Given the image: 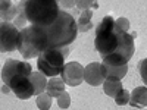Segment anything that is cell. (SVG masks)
<instances>
[{"label": "cell", "instance_id": "cell-25", "mask_svg": "<svg viewBox=\"0 0 147 110\" xmlns=\"http://www.w3.org/2000/svg\"><path fill=\"white\" fill-rule=\"evenodd\" d=\"M57 5L62 6V9H72L75 6V0H57Z\"/></svg>", "mask_w": 147, "mask_h": 110}, {"label": "cell", "instance_id": "cell-5", "mask_svg": "<svg viewBox=\"0 0 147 110\" xmlns=\"http://www.w3.org/2000/svg\"><path fill=\"white\" fill-rule=\"evenodd\" d=\"M118 32V44L115 47V50L103 56V63L112 65V66H119V65H127L129 62V59L134 56L136 47H134V37L129 32Z\"/></svg>", "mask_w": 147, "mask_h": 110}, {"label": "cell", "instance_id": "cell-17", "mask_svg": "<svg viewBox=\"0 0 147 110\" xmlns=\"http://www.w3.org/2000/svg\"><path fill=\"white\" fill-rule=\"evenodd\" d=\"M91 18H93V10H91V9L81 10V13H80V19H78V22H77L78 31H81V32H87V31L93 30Z\"/></svg>", "mask_w": 147, "mask_h": 110}, {"label": "cell", "instance_id": "cell-24", "mask_svg": "<svg viewBox=\"0 0 147 110\" xmlns=\"http://www.w3.org/2000/svg\"><path fill=\"white\" fill-rule=\"evenodd\" d=\"M93 5V0H75V6L80 10H85V9H90Z\"/></svg>", "mask_w": 147, "mask_h": 110}, {"label": "cell", "instance_id": "cell-15", "mask_svg": "<svg viewBox=\"0 0 147 110\" xmlns=\"http://www.w3.org/2000/svg\"><path fill=\"white\" fill-rule=\"evenodd\" d=\"M16 6L12 5L10 0H0V19L6 21V22H12L16 16Z\"/></svg>", "mask_w": 147, "mask_h": 110}, {"label": "cell", "instance_id": "cell-26", "mask_svg": "<svg viewBox=\"0 0 147 110\" xmlns=\"http://www.w3.org/2000/svg\"><path fill=\"white\" fill-rule=\"evenodd\" d=\"M146 65H147V59H143L141 62L138 63V69H140L141 78H143V81H144V82L147 81V76H146Z\"/></svg>", "mask_w": 147, "mask_h": 110}, {"label": "cell", "instance_id": "cell-27", "mask_svg": "<svg viewBox=\"0 0 147 110\" xmlns=\"http://www.w3.org/2000/svg\"><path fill=\"white\" fill-rule=\"evenodd\" d=\"M12 90H10V87H9V85H3V87H2V93H5V94H7V93H10Z\"/></svg>", "mask_w": 147, "mask_h": 110}, {"label": "cell", "instance_id": "cell-4", "mask_svg": "<svg viewBox=\"0 0 147 110\" xmlns=\"http://www.w3.org/2000/svg\"><path fill=\"white\" fill-rule=\"evenodd\" d=\"M94 44L102 57L110 54L115 50L118 44V32L115 30V19L112 16H105L96 27Z\"/></svg>", "mask_w": 147, "mask_h": 110}, {"label": "cell", "instance_id": "cell-9", "mask_svg": "<svg viewBox=\"0 0 147 110\" xmlns=\"http://www.w3.org/2000/svg\"><path fill=\"white\" fill-rule=\"evenodd\" d=\"M16 50L21 53V56L28 60V59H34V57H38L40 52L34 47L30 35H28V30L27 27H24L21 31H19V35H18V43H16Z\"/></svg>", "mask_w": 147, "mask_h": 110}, {"label": "cell", "instance_id": "cell-16", "mask_svg": "<svg viewBox=\"0 0 147 110\" xmlns=\"http://www.w3.org/2000/svg\"><path fill=\"white\" fill-rule=\"evenodd\" d=\"M30 79L32 82V87H34V94L38 95L43 91H46V85H47V78L43 72H31Z\"/></svg>", "mask_w": 147, "mask_h": 110}, {"label": "cell", "instance_id": "cell-7", "mask_svg": "<svg viewBox=\"0 0 147 110\" xmlns=\"http://www.w3.org/2000/svg\"><path fill=\"white\" fill-rule=\"evenodd\" d=\"M19 30L12 22H0V53H7L16 50Z\"/></svg>", "mask_w": 147, "mask_h": 110}, {"label": "cell", "instance_id": "cell-12", "mask_svg": "<svg viewBox=\"0 0 147 110\" xmlns=\"http://www.w3.org/2000/svg\"><path fill=\"white\" fill-rule=\"evenodd\" d=\"M100 69L105 79H122L127 72H128V63L127 65H119V66H112V65H106V63H100Z\"/></svg>", "mask_w": 147, "mask_h": 110}, {"label": "cell", "instance_id": "cell-13", "mask_svg": "<svg viewBox=\"0 0 147 110\" xmlns=\"http://www.w3.org/2000/svg\"><path fill=\"white\" fill-rule=\"evenodd\" d=\"M132 107L137 109H144L147 104V88L144 87H137L131 94H129V101H128Z\"/></svg>", "mask_w": 147, "mask_h": 110}, {"label": "cell", "instance_id": "cell-19", "mask_svg": "<svg viewBox=\"0 0 147 110\" xmlns=\"http://www.w3.org/2000/svg\"><path fill=\"white\" fill-rule=\"evenodd\" d=\"M25 3H27V0H19V3H18V6H16V9H18V12H16V16H15V19H13V25L18 28V27H21V28H24V25L27 23V15H25Z\"/></svg>", "mask_w": 147, "mask_h": 110}, {"label": "cell", "instance_id": "cell-14", "mask_svg": "<svg viewBox=\"0 0 147 110\" xmlns=\"http://www.w3.org/2000/svg\"><path fill=\"white\" fill-rule=\"evenodd\" d=\"M65 87H66V84L63 82L62 78H59V75L50 76V79L47 81V85H46V93L49 95H52V99H53V97H57L62 91H65Z\"/></svg>", "mask_w": 147, "mask_h": 110}, {"label": "cell", "instance_id": "cell-10", "mask_svg": "<svg viewBox=\"0 0 147 110\" xmlns=\"http://www.w3.org/2000/svg\"><path fill=\"white\" fill-rule=\"evenodd\" d=\"M84 81L88 85H91V87H99V85L103 84L105 76L102 73L99 62H93L84 68Z\"/></svg>", "mask_w": 147, "mask_h": 110}, {"label": "cell", "instance_id": "cell-18", "mask_svg": "<svg viewBox=\"0 0 147 110\" xmlns=\"http://www.w3.org/2000/svg\"><path fill=\"white\" fill-rule=\"evenodd\" d=\"M102 85H103L105 94H106V95H110V97H115V95L122 90L121 79H105Z\"/></svg>", "mask_w": 147, "mask_h": 110}, {"label": "cell", "instance_id": "cell-23", "mask_svg": "<svg viewBox=\"0 0 147 110\" xmlns=\"http://www.w3.org/2000/svg\"><path fill=\"white\" fill-rule=\"evenodd\" d=\"M57 106H59V109H68L69 106H71V95L66 93V91H62L57 97Z\"/></svg>", "mask_w": 147, "mask_h": 110}, {"label": "cell", "instance_id": "cell-1", "mask_svg": "<svg viewBox=\"0 0 147 110\" xmlns=\"http://www.w3.org/2000/svg\"><path fill=\"white\" fill-rule=\"evenodd\" d=\"M27 30L34 47L40 53L47 48H60L71 46L78 34L77 21L66 10H59L57 18L50 25H30L27 27Z\"/></svg>", "mask_w": 147, "mask_h": 110}, {"label": "cell", "instance_id": "cell-8", "mask_svg": "<svg viewBox=\"0 0 147 110\" xmlns=\"http://www.w3.org/2000/svg\"><path fill=\"white\" fill-rule=\"evenodd\" d=\"M60 78L69 87H78L84 81V68L78 62H69L63 65L62 72H60Z\"/></svg>", "mask_w": 147, "mask_h": 110}, {"label": "cell", "instance_id": "cell-3", "mask_svg": "<svg viewBox=\"0 0 147 110\" xmlns=\"http://www.w3.org/2000/svg\"><path fill=\"white\" fill-rule=\"evenodd\" d=\"M71 52L69 46L60 47V48H47L38 54L37 60V68L43 72L46 76H57L62 72L65 65V59Z\"/></svg>", "mask_w": 147, "mask_h": 110}, {"label": "cell", "instance_id": "cell-22", "mask_svg": "<svg viewBox=\"0 0 147 110\" xmlns=\"http://www.w3.org/2000/svg\"><path fill=\"white\" fill-rule=\"evenodd\" d=\"M131 23L127 18H118L115 19V30L116 31H122V32H129Z\"/></svg>", "mask_w": 147, "mask_h": 110}, {"label": "cell", "instance_id": "cell-20", "mask_svg": "<svg viewBox=\"0 0 147 110\" xmlns=\"http://www.w3.org/2000/svg\"><path fill=\"white\" fill-rule=\"evenodd\" d=\"M35 103H37V107L40 110H49L52 107V95H49L46 91H43L41 94L37 95Z\"/></svg>", "mask_w": 147, "mask_h": 110}, {"label": "cell", "instance_id": "cell-21", "mask_svg": "<svg viewBox=\"0 0 147 110\" xmlns=\"http://www.w3.org/2000/svg\"><path fill=\"white\" fill-rule=\"evenodd\" d=\"M113 99H115V103H116L118 106H125V104H128V101H129V91L122 88V90L113 97Z\"/></svg>", "mask_w": 147, "mask_h": 110}, {"label": "cell", "instance_id": "cell-11", "mask_svg": "<svg viewBox=\"0 0 147 110\" xmlns=\"http://www.w3.org/2000/svg\"><path fill=\"white\" fill-rule=\"evenodd\" d=\"M12 91H13V94L21 100L31 99V97L34 95V87H32V82H31L30 76L24 78L18 84H15L13 87H12Z\"/></svg>", "mask_w": 147, "mask_h": 110}, {"label": "cell", "instance_id": "cell-6", "mask_svg": "<svg viewBox=\"0 0 147 110\" xmlns=\"http://www.w3.org/2000/svg\"><path fill=\"white\" fill-rule=\"evenodd\" d=\"M32 72V68L25 60H15L7 59L3 68H2V81L3 84L9 85L10 90L15 84H18L21 79L28 78Z\"/></svg>", "mask_w": 147, "mask_h": 110}, {"label": "cell", "instance_id": "cell-28", "mask_svg": "<svg viewBox=\"0 0 147 110\" xmlns=\"http://www.w3.org/2000/svg\"><path fill=\"white\" fill-rule=\"evenodd\" d=\"M91 7H94V9L99 7V3H97V0H93V5H91Z\"/></svg>", "mask_w": 147, "mask_h": 110}, {"label": "cell", "instance_id": "cell-2", "mask_svg": "<svg viewBox=\"0 0 147 110\" xmlns=\"http://www.w3.org/2000/svg\"><path fill=\"white\" fill-rule=\"evenodd\" d=\"M25 15L31 25H50L59 15L57 0H27Z\"/></svg>", "mask_w": 147, "mask_h": 110}]
</instances>
